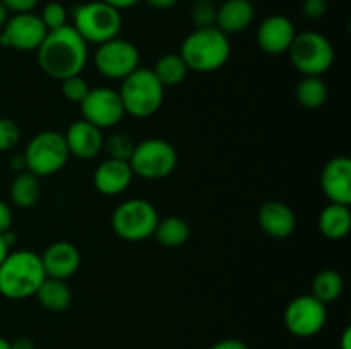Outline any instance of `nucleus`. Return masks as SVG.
Instances as JSON below:
<instances>
[{
	"instance_id": "nucleus-28",
	"label": "nucleus",
	"mask_w": 351,
	"mask_h": 349,
	"mask_svg": "<svg viewBox=\"0 0 351 349\" xmlns=\"http://www.w3.org/2000/svg\"><path fill=\"white\" fill-rule=\"evenodd\" d=\"M134 147H136V142L127 133H112L103 142V151H106L110 159L129 161Z\"/></svg>"
},
{
	"instance_id": "nucleus-9",
	"label": "nucleus",
	"mask_w": 351,
	"mask_h": 349,
	"mask_svg": "<svg viewBox=\"0 0 351 349\" xmlns=\"http://www.w3.org/2000/svg\"><path fill=\"white\" fill-rule=\"evenodd\" d=\"M177 163V149L165 139H146L136 144L129 159L134 177L143 180H163L173 173Z\"/></svg>"
},
{
	"instance_id": "nucleus-29",
	"label": "nucleus",
	"mask_w": 351,
	"mask_h": 349,
	"mask_svg": "<svg viewBox=\"0 0 351 349\" xmlns=\"http://www.w3.org/2000/svg\"><path fill=\"white\" fill-rule=\"evenodd\" d=\"M41 23L45 24L47 31L58 29V27H64L69 24V12L67 7L60 2H48L43 7L40 14Z\"/></svg>"
},
{
	"instance_id": "nucleus-21",
	"label": "nucleus",
	"mask_w": 351,
	"mask_h": 349,
	"mask_svg": "<svg viewBox=\"0 0 351 349\" xmlns=\"http://www.w3.org/2000/svg\"><path fill=\"white\" fill-rule=\"evenodd\" d=\"M319 231L329 240L345 238L351 229L350 205L329 204L319 214Z\"/></svg>"
},
{
	"instance_id": "nucleus-2",
	"label": "nucleus",
	"mask_w": 351,
	"mask_h": 349,
	"mask_svg": "<svg viewBox=\"0 0 351 349\" xmlns=\"http://www.w3.org/2000/svg\"><path fill=\"white\" fill-rule=\"evenodd\" d=\"M45 277L38 253L31 250L9 252L0 263V294L7 300H27L36 294Z\"/></svg>"
},
{
	"instance_id": "nucleus-32",
	"label": "nucleus",
	"mask_w": 351,
	"mask_h": 349,
	"mask_svg": "<svg viewBox=\"0 0 351 349\" xmlns=\"http://www.w3.org/2000/svg\"><path fill=\"white\" fill-rule=\"evenodd\" d=\"M19 125L10 118H0V153L14 149L19 144Z\"/></svg>"
},
{
	"instance_id": "nucleus-39",
	"label": "nucleus",
	"mask_w": 351,
	"mask_h": 349,
	"mask_svg": "<svg viewBox=\"0 0 351 349\" xmlns=\"http://www.w3.org/2000/svg\"><path fill=\"white\" fill-rule=\"evenodd\" d=\"M146 3L156 10H168L177 5L178 0H146Z\"/></svg>"
},
{
	"instance_id": "nucleus-41",
	"label": "nucleus",
	"mask_w": 351,
	"mask_h": 349,
	"mask_svg": "<svg viewBox=\"0 0 351 349\" xmlns=\"http://www.w3.org/2000/svg\"><path fill=\"white\" fill-rule=\"evenodd\" d=\"M341 349H351V328L346 327L341 335Z\"/></svg>"
},
{
	"instance_id": "nucleus-27",
	"label": "nucleus",
	"mask_w": 351,
	"mask_h": 349,
	"mask_svg": "<svg viewBox=\"0 0 351 349\" xmlns=\"http://www.w3.org/2000/svg\"><path fill=\"white\" fill-rule=\"evenodd\" d=\"M343 287H345V283H343L341 274L335 269H324L314 277L312 296L317 298L324 305L332 303L341 298Z\"/></svg>"
},
{
	"instance_id": "nucleus-18",
	"label": "nucleus",
	"mask_w": 351,
	"mask_h": 349,
	"mask_svg": "<svg viewBox=\"0 0 351 349\" xmlns=\"http://www.w3.org/2000/svg\"><path fill=\"white\" fill-rule=\"evenodd\" d=\"M132 168L129 161L119 159H106L98 164L93 174V183L99 194L106 197H115V195L123 194L132 183Z\"/></svg>"
},
{
	"instance_id": "nucleus-45",
	"label": "nucleus",
	"mask_w": 351,
	"mask_h": 349,
	"mask_svg": "<svg viewBox=\"0 0 351 349\" xmlns=\"http://www.w3.org/2000/svg\"><path fill=\"white\" fill-rule=\"evenodd\" d=\"M195 2H201V0H195ZM206 2H215V0H206Z\"/></svg>"
},
{
	"instance_id": "nucleus-14",
	"label": "nucleus",
	"mask_w": 351,
	"mask_h": 349,
	"mask_svg": "<svg viewBox=\"0 0 351 349\" xmlns=\"http://www.w3.org/2000/svg\"><path fill=\"white\" fill-rule=\"evenodd\" d=\"M295 36H297V29H295V24L291 23L290 17L273 14V16L261 21L256 33V41L257 47L264 53L283 55L291 47Z\"/></svg>"
},
{
	"instance_id": "nucleus-3",
	"label": "nucleus",
	"mask_w": 351,
	"mask_h": 349,
	"mask_svg": "<svg viewBox=\"0 0 351 349\" xmlns=\"http://www.w3.org/2000/svg\"><path fill=\"white\" fill-rule=\"evenodd\" d=\"M230 53V38L216 26L194 29L180 47V57L189 70L202 74L219 70L228 62Z\"/></svg>"
},
{
	"instance_id": "nucleus-30",
	"label": "nucleus",
	"mask_w": 351,
	"mask_h": 349,
	"mask_svg": "<svg viewBox=\"0 0 351 349\" xmlns=\"http://www.w3.org/2000/svg\"><path fill=\"white\" fill-rule=\"evenodd\" d=\"M62 82V94H64L65 99H69L71 103H77V105H81L82 99L88 96L89 92V84L88 81H86L84 77H82L81 74L79 75H72V77L69 79H64Z\"/></svg>"
},
{
	"instance_id": "nucleus-8",
	"label": "nucleus",
	"mask_w": 351,
	"mask_h": 349,
	"mask_svg": "<svg viewBox=\"0 0 351 349\" xmlns=\"http://www.w3.org/2000/svg\"><path fill=\"white\" fill-rule=\"evenodd\" d=\"M160 216L146 198H129L117 205L112 214V229L125 242H143L154 235Z\"/></svg>"
},
{
	"instance_id": "nucleus-26",
	"label": "nucleus",
	"mask_w": 351,
	"mask_h": 349,
	"mask_svg": "<svg viewBox=\"0 0 351 349\" xmlns=\"http://www.w3.org/2000/svg\"><path fill=\"white\" fill-rule=\"evenodd\" d=\"M154 72V75L158 77V81L168 88V86H178L185 81L187 77V65H185L184 58L180 57V53H167L163 57H160L154 64V67L151 68Z\"/></svg>"
},
{
	"instance_id": "nucleus-1",
	"label": "nucleus",
	"mask_w": 351,
	"mask_h": 349,
	"mask_svg": "<svg viewBox=\"0 0 351 349\" xmlns=\"http://www.w3.org/2000/svg\"><path fill=\"white\" fill-rule=\"evenodd\" d=\"M89 44L79 36L77 31L67 24L58 29L48 31L43 43L36 50L41 70L51 79H64L79 75L88 64Z\"/></svg>"
},
{
	"instance_id": "nucleus-37",
	"label": "nucleus",
	"mask_w": 351,
	"mask_h": 349,
	"mask_svg": "<svg viewBox=\"0 0 351 349\" xmlns=\"http://www.w3.org/2000/svg\"><path fill=\"white\" fill-rule=\"evenodd\" d=\"M9 168L16 174L23 173V171H27L26 170V161H24L23 154H16V156H12V159L9 161Z\"/></svg>"
},
{
	"instance_id": "nucleus-12",
	"label": "nucleus",
	"mask_w": 351,
	"mask_h": 349,
	"mask_svg": "<svg viewBox=\"0 0 351 349\" xmlns=\"http://www.w3.org/2000/svg\"><path fill=\"white\" fill-rule=\"evenodd\" d=\"M47 33L38 14H12L0 29V47L17 51H36Z\"/></svg>"
},
{
	"instance_id": "nucleus-16",
	"label": "nucleus",
	"mask_w": 351,
	"mask_h": 349,
	"mask_svg": "<svg viewBox=\"0 0 351 349\" xmlns=\"http://www.w3.org/2000/svg\"><path fill=\"white\" fill-rule=\"evenodd\" d=\"M65 144L71 156L79 157V159H93L103 151V137L101 129L91 125L86 120H75L69 125L64 133Z\"/></svg>"
},
{
	"instance_id": "nucleus-40",
	"label": "nucleus",
	"mask_w": 351,
	"mask_h": 349,
	"mask_svg": "<svg viewBox=\"0 0 351 349\" xmlns=\"http://www.w3.org/2000/svg\"><path fill=\"white\" fill-rule=\"evenodd\" d=\"M10 349H36L29 337H17L10 342Z\"/></svg>"
},
{
	"instance_id": "nucleus-38",
	"label": "nucleus",
	"mask_w": 351,
	"mask_h": 349,
	"mask_svg": "<svg viewBox=\"0 0 351 349\" xmlns=\"http://www.w3.org/2000/svg\"><path fill=\"white\" fill-rule=\"evenodd\" d=\"M103 2L108 3V5H112V7H115L117 10H120V12H122V10L137 5L141 0H103Z\"/></svg>"
},
{
	"instance_id": "nucleus-19",
	"label": "nucleus",
	"mask_w": 351,
	"mask_h": 349,
	"mask_svg": "<svg viewBox=\"0 0 351 349\" xmlns=\"http://www.w3.org/2000/svg\"><path fill=\"white\" fill-rule=\"evenodd\" d=\"M259 226L267 236L288 238L297 228V218L290 205L280 201H267L259 209Z\"/></svg>"
},
{
	"instance_id": "nucleus-11",
	"label": "nucleus",
	"mask_w": 351,
	"mask_h": 349,
	"mask_svg": "<svg viewBox=\"0 0 351 349\" xmlns=\"http://www.w3.org/2000/svg\"><path fill=\"white\" fill-rule=\"evenodd\" d=\"M283 320L290 334L297 337H314L324 328L328 322V310L312 294L293 298L285 310Z\"/></svg>"
},
{
	"instance_id": "nucleus-22",
	"label": "nucleus",
	"mask_w": 351,
	"mask_h": 349,
	"mask_svg": "<svg viewBox=\"0 0 351 349\" xmlns=\"http://www.w3.org/2000/svg\"><path fill=\"white\" fill-rule=\"evenodd\" d=\"M10 201L14 205L21 209H29L38 204L41 195V183L36 174L29 171H23L14 177L12 183L9 188Z\"/></svg>"
},
{
	"instance_id": "nucleus-15",
	"label": "nucleus",
	"mask_w": 351,
	"mask_h": 349,
	"mask_svg": "<svg viewBox=\"0 0 351 349\" xmlns=\"http://www.w3.org/2000/svg\"><path fill=\"white\" fill-rule=\"evenodd\" d=\"M321 188L331 204H351V159L336 156L326 163L321 173Z\"/></svg>"
},
{
	"instance_id": "nucleus-42",
	"label": "nucleus",
	"mask_w": 351,
	"mask_h": 349,
	"mask_svg": "<svg viewBox=\"0 0 351 349\" xmlns=\"http://www.w3.org/2000/svg\"><path fill=\"white\" fill-rule=\"evenodd\" d=\"M10 252V246L7 245L5 238H3V235H0V263L3 262V259L7 257V253Z\"/></svg>"
},
{
	"instance_id": "nucleus-6",
	"label": "nucleus",
	"mask_w": 351,
	"mask_h": 349,
	"mask_svg": "<svg viewBox=\"0 0 351 349\" xmlns=\"http://www.w3.org/2000/svg\"><path fill=\"white\" fill-rule=\"evenodd\" d=\"M23 156L26 161V170L38 178H43L58 173L67 164L71 154L64 133L57 130H45L27 142Z\"/></svg>"
},
{
	"instance_id": "nucleus-20",
	"label": "nucleus",
	"mask_w": 351,
	"mask_h": 349,
	"mask_svg": "<svg viewBox=\"0 0 351 349\" xmlns=\"http://www.w3.org/2000/svg\"><path fill=\"white\" fill-rule=\"evenodd\" d=\"M256 17V9L250 0H225L216 7V27L228 36L250 27Z\"/></svg>"
},
{
	"instance_id": "nucleus-10",
	"label": "nucleus",
	"mask_w": 351,
	"mask_h": 349,
	"mask_svg": "<svg viewBox=\"0 0 351 349\" xmlns=\"http://www.w3.org/2000/svg\"><path fill=\"white\" fill-rule=\"evenodd\" d=\"M141 55L136 44L129 40L117 36L113 40L98 44L95 51V67L103 77L113 81H123L127 75L139 68Z\"/></svg>"
},
{
	"instance_id": "nucleus-36",
	"label": "nucleus",
	"mask_w": 351,
	"mask_h": 349,
	"mask_svg": "<svg viewBox=\"0 0 351 349\" xmlns=\"http://www.w3.org/2000/svg\"><path fill=\"white\" fill-rule=\"evenodd\" d=\"M209 349H249V346L239 339H223V341L215 342Z\"/></svg>"
},
{
	"instance_id": "nucleus-34",
	"label": "nucleus",
	"mask_w": 351,
	"mask_h": 349,
	"mask_svg": "<svg viewBox=\"0 0 351 349\" xmlns=\"http://www.w3.org/2000/svg\"><path fill=\"white\" fill-rule=\"evenodd\" d=\"M2 5L9 10V14L33 12L40 0H0Z\"/></svg>"
},
{
	"instance_id": "nucleus-7",
	"label": "nucleus",
	"mask_w": 351,
	"mask_h": 349,
	"mask_svg": "<svg viewBox=\"0 0 351 349\" xmlns=\"http://www.w3.org/2000/svg\"><path fill=\"white\" fill-rule=\"evenodd\" d=\"M287 53L290 55L293 67L304 75L321 77L335 64V48L331 41L317 31L297 33Z\"/></svg>"
},
{
	"instance_id": "nucleus-44",
	"label": "nucleus",
	"mask_w": 351,
	"mask_h": 349,
	"mask_svg": "<svg viewBox=\"0 0 351 349\" xmlns=\"http://www.w3.org/2000/svg\"><path fill=\"white\" fill-rule=\"evenodd\" d=\"M0 349H10V342L2 335H0Z\"/></svg>"
},
{
	"instance_id": "nucleus-35",
	"label": "nucleus",
	"mask_w": 351,
	"mask_h": 349,
	"mask_svg": "<svg viewBox=\"0 0 351 349\" xmlns=\"http://www.w3.org/2000/svg\"><path fill=\"white\" fill-rule=\"evenodd\" d=\"M12 221H14L12 209H10V205L7 204L5 201L0 198V235H5L7 231H10V228H12Z\"/></svg>"
},
{
	"instance_id": "nucleus-13",
	"label": "nucleus",
	"mask_w": 351,
	"mask_h": 349,
	"mask_svg": "<svg viewBox=\"0 0 351 349\" xmlns=\"http://www.w3.org/2000/svg\"><path fill=\"white\" fill-rule=\"evenodd\" d=\"M82 120L98 129H112L125 116L122 99L117 89L91 88L81 103Z\"/></svg>"
},
{
	"instance_id": "nucleus-4",
	"label": "nucleus",
	"mask_w": 351,
	"mask_h": 349,
	"mask_svg": "<svg viewBox=\"0 0 351 349\" xmlns=\"http://www.w3.org/2000/svg\"><path fill=\"white\" fill-rule=\"evenodd\" d=\"M72 24L79 36L88 44H101L120 36L122 31V12L108 5L103 0L79 3L72 9Z\"/></svg>"
},
{
	"instance_id": "nucleus-25",
	"label": "nucleus",
	"mask_w": 351,
	"mask_h": 349,
	"mask_svg": "<svg viewBox=\"0 0 351 349\" xmlns=\"http://www.w3.org/2000/svg\"><path fill=\"white\" fill-rule=\"evenodd\" d=\"M328 84L315 75H304L295 88V98L305 109H317L328 101Z\"/></svg>"
},
{
	"instance_id": "nucleus-24",
	"label": "nucleus",
	"mask_w": 351,
	"mask_h": 349,
	"mask_svg": "<svg viewBox=\"0 0 351 349\" xmlns=\"http://www.w3.org/2000/svg\"><path fill=\"white\" fill-rule=\"evenodd\" d=\"M154 238L168 248H177L182 246L191 236V226L185 219L178 216H170L161 221H158L156 229H154Z\"/></svg>"
},
{
	"instance_id": "nucleus-43",
	"label": "nucleus",
	"mask_w": 351,
	"mask_h": 349,
	"mask_svg": "<svg viewBox=\"0 0 351 349\" xmlns=\"http://www.w3.org/2000/svg\"><path fill=\"white\" fill-rule=\"evenodd\" d=\"M9 16H10L9 10H7L5 7L2 5V2H0V29H2L3 24L7 23V19H9Z\"/></svg>"
},
{
	"instance_id": "nucleus-33",
	"label": "nucleus",
	"mask_w": 351,
	"mask_h": 349,
	"mask_svg": "<svg viewBox=\"0 0 351 349\" xmlns=\"http://www.w3.org/2000/svg\"><path fill=\"white\" fill-rule=\"evenodd\" d=\"M302 12L307 19H321L328 12V0H304L302 2Z\"/></svg>"
},
{
	"instance_id": "nucleus-17",
	"label": "nucleus",
	"mask_w": 351,
	"mask_h": 349,
	"mask_svg": "<svg viewBox=\"0 0 351 349\" xmlns=\"http://www.w3.org/2000/svg\"><path fill=\"white\" fill-rule=\"evenodd\" d=\"M47 277L67 281L81 266V253L71 242H55L40 255Z\"/></svg>"
},
{
	"instance_id": "nucleus-31",
	"label": "nucleus",
	"mask_w": 351,
	"mask_h": 349,
	"mask_svg": "<svg viewBox=\"0 0 351 349\" xmlns=\"http://www.w3.org/2000/svg\"><path fill=\"white\" fill-rule=\"evenodd\" d=\"M192 23H194L195 29H201V27H213L216 26V5L215 2H195L192 7Z\"/></svg>"
},
{
	"instance_id": "nucleus-5",
	"label": "nucleus",
	"mask_w": 351,
	"mask_h": 349,
	"mask_svg": "<svg viewBox=\"0 0 351 349\" xmlns=\"http://www.w3.org/2000/svg\"><path fill=\"white\" fill-rule=\"evenodd\" d=\"M125 115L134 118L153 116L165 101V86L151 68H136L122 81L119 89Z\"/></svg>"
},
{
	"instance_id": "nucleus-23",
	"label": "nucleus",
	"mask_w": 351,
	"mask_h": 349,
	"mask_svg": "<svg viewBox=\"0 0 351 349\" xmlns=\"http://www.w3.org/2000/svg\"><path fill=\"white\" fill-rule=\"evenodd\" d=\"M34 296L38 298L41 307L50 311L67 310L72 301L71 287L67 286V283L62 279H53V277H45Z\"/></svg>"
}]
</instances>
